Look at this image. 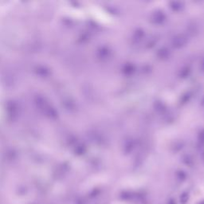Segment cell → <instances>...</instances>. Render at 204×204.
Listing matches in <instances>:
<instances>
[{
	"label": "cell",
	"instance_id": "obj_1",
	"mask_svg": "<svg viewBox=\"0 0 204 204\" xmlns=\"http://www.w3.org/2000/svg\"><path fill=\"white\" fill-rule=\"evenodd\" d=\"M189 196L187 193H183L180 196V202L181 204H186L187 201H188Z\"/></svg>",
	"mask_w": 204,
	"mask_h": 204
},
{
	"label": "cell",
	"instance_id": "obj_2",
	"mask_svg": "<svg viewBox=\"0 0 204 204\" xmlns=\"http://www.w3.org/2000/svg\"><path fill=\"white\" fill-rule=\"evenodd\" d=\"M169 204H176V202H174V200H171L170 202H169Z\"/></svg>",
	"mask_w": 204,
	"mask_h": 204
},
{
	"label": "cell",
	"instance_id": "obj_3",
	"mask_svg": "<svg viewBox=\"0 0 204 204\" xmlns=\"http://www.w3.org/2000/svg\"><path fill=\"white\" fill-rule=\"evenodd\" d=\"M199 204H204V201H202V202H200V203H199Z\"/></svg>",
	"mask_w": 204,
	"mask_h": 204
}]
</instances>
